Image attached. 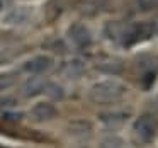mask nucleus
Here are the masks:
<instances>
[{"instance_id":"f257e3e1","label":"nucleus","mask_w":158,"mask_h":148,"mask_svg":"<svg viewBox=\"0 0 158 148\" xmlns=\"http://www.w3.org/2000/svg\"><path fill=\"white\" fill-rule=\"evenodd\" d=\"M106 36L123 48H131L141 41H148L158 36V15L139 22L110 21L106 24Z\"/></svg>"},{"instance_id":"f03ea898","label":"nucleus","mask_w":158,"mask_h":148,"mask_svg":"<svg viewBox=\"0 0 158 148\" xmlns=\"http://www.w3.org/2000/svg\"><path fill=\"white\" fill-rule=\"evenodd\" d=\"M124 94H126V87L121 82L104 80V82H97L90 87L89 99L99 106H110V104L119 102L124 97Z\"/></svg>"},{"instance_id":"7ed1b4c3","label":"nucleus","mask_w":158,"mask_h":148,"mask_svg":"<svg viewBox=\"0 0 158 148\" xmlns=\"http://www.w3.org/2000/svg\"><path fill=\"white\" fill-rule=\"evenodd\" d=\"M133 133L138 143L148 145L155 140L158 133V119L153 112H144L138 116L133 123Z\"/></svg>"},{"instance_id":"20e7f679","label":"nucleus","mask_w":158,"mask_h":148,"mask_svg":"<svg viewBox=\"0 0 158 148\" xmlns=\"http://www.w3.org/2000/svg\"><path fill=\"white\" fill-rule=\"evenodd\" d=\"M136 72H138V80L139 85L144 90L151 89V85L155 83V78L158 75V58L153 55H141L136 58Z\"/></svg>"},{"instance_id":"39448f33","label":"nucleus","mask_w":158,"mask_h":148,"mask_svg":"<svg viewBox=\"0 0 158 148\" xmlns=\"http://www.w3.org/2000/svg\"><path fill=\"white\" fill-rule=\"evenodd\" d=\"M53 65V60L51 56L48 55H39V56H34V58L27 60V61L22 65V70L27 73H32V75H41L44 73L46 70H49Z\"/></svg>"},{"instance_id":"423d86ee","label":"nucleus","mask_w":158,"mask_h":148,"mask_svg":"<svg viewBox=\"0 0 158 148\" xmlns=\"http://www.w3.org/2000/svg\"><path fill=\"white\" fill-rule=\"evenodd\" d=\"M100 123H102L104 128L107 129H117L121 128L127 119H129V114L124 112V111H114V112H104L99 116Z\"/></svg>"},{"instance_id":"0eeeda50","label":"nucleus","mask_w":158,"mask_h":148,"mask_svg":"<svg viewBox=\"0 0 158 148\" xmlns=\"http://www.w3.org/2000/svg\"><path fill=\"white\" fill-rule=\"evenodd\" d=\"M68 36L77 48H87L92 43V36H90L89 29L82 24H73L68 31Z\"/></svg>"},{"instance_id":"6e6552de","label":"nucleus","mask_w":158,"mask_h":148,"mask_svg":"<svg viewBox=\"0 0 158 148\" xmlns=\"http://www.w3.org/2000/svg\"><path fill=\"white\" fill-rule=\"evenodd\" d=\"M56 107L51 102H38L31 109V116L36 121H49L53 117H56Z\"/></svg>"},{"instance_id":"1a4fd4ad","label":"nucleus","mask_w":158,"mask_h":148,"mask_svg":"<svg viewBox=\"0 0 158 148\" xmlns=\"http://www.w3.org/2000/svg\"><path fill=\"white\" fill-rule=\"evenodd\" d=\"M46 80L39 78V77H34V78L27 80V82L24 83V87H22V94H24L26 97H32V95H38V94L44 92L46 89Z\"/></svg>"},{"instance_id":"9d476101","label":"nucleus","mask_w":158,"mask_h":148,"mask_svg":"<svg viewBox=\"0 0 158 148\" xmlns=\"http://www.w3.org/2000/svg\"><path fill=\"white\" fill-rule=\"evenodd\" d=\"M63 73L66 77H70V78H78L83 73V63L78 61V60H72V61H68L63 66Z\"/></svg>"},{"instance_id":"9b49d317","label":"nucleus","mask_w":158,"mask_h":148,"mask_svg":"<svg viewBox=\"0 0 158 148\" xmlns=\"http://www.w3.org/2000/svg\"><path fill=\"white\" fill-rule=\"evenodd\" d=\"M123 146H124V141L119 136H107L99 145V148H123Z\"/></svg>"},{"instance_id":"f8f14e48","label":"nucleus","mask_w":158,"mask_h":148,"mask_svg":"<svg viewBox=\"0 0 158 148\" xmlns=\"http://www.w3.org/2000/svg\"><path fill=\"white\" fill-rule=\"evenodd\" d=\"M97 68L100 72H106V73H121L123 72V65L117 61H112V63H99Z\"/></svg>"},{"instance_id":"ddd939ff","label":"nucleus","mask_w":158,"mask_h":148,"mask_svg":"<svg viewBox=\"0 0 158 148\" xmlns=\"http://www.w3.org/2000/svg\"><path fill=\"white\" fill-rule=\"evenodd\" d=\"M136 5L143 12L158 11V0H136Z\"/></svg>"},{"instance_id":"4468645a","label":"nucleus","mask_w":158,"mask_h":148,"mask_svg":"<svg viewBox=\"0 0 158 148\" xmlns=\"http://www.w3.org/2000/svg\"><path fill=\"white\" fill-rule=\"evenodd\" d=\"M44 92H48L49 95L53 97V99H61L63 97V90L60 89L58 85H55V83H46V89H44Z\"/></svg>"},{"instance_id":"2eb2a0df","label":"nucleus","mask_w":158,"mask_h":148,"mask_svg":"<svg viewBox=\"0 0 158 148\" xmlns=\"http://www.w3.org/2000/svg\"><path fill=\"white\" fill-rule=\"evenodd\" d=\"M12 85V77L10 75H0V92L4 89Z\"/></svg>"},{"instance_id":"dca6fc26","label":"nucleus","mask_w":158,"mask_h":148,"mask_svg":"<svg viewBox=\"0 0 158 148\" xmlns=\"http://www.w3.org/2000/svg\"><path fill=\"white\" fill-rule=\"evenodd\" d=\"M151 109H156L158 111V97H155V100L151 102Z\"/></svg>"},{"instance_id":"f3484780","label":"nucleus","mask_w":158,"mask_h":148,"mask_svg":"<svg viewBox=\"0 0 158 148\" xmlns=\"http://www.w3.org/2000/svg\"><path fill=\"white\" fill-rule=\"evenodd\" d=\"M0 11H2V0H0Z\"/></svg>"}]
</instances>
